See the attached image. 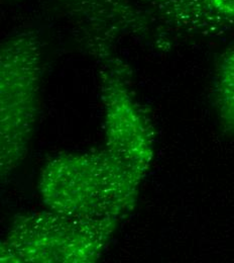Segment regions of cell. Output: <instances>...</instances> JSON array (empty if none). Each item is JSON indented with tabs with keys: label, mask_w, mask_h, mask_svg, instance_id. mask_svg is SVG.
Wrapping results in <instances>:
<instances>
[{
	"label": "cell",
	"mask_w": 234,
	"mask_h": 263,
	"mask_svg": "<svg viewBox=\"0 0 234 263\" xmlns=\"http://www.w3.org/2000/svg\"><path fill=\"white\" fill-rule=\"evenodd\" d=\"M155 24L179 33H234V0H140Z\"/></svg>",
	"instance_id": "obj_6"
},
{
	"label": "cell",
	"mask_w": 234,
	"mask_h": 263,
	"mask_svg": "<svg viewBox=\"0 0 234 263\" xmlns=\"http://www.w3.org/2000/svg\"><path fill=\"white\" fill-rule=\"evenodd\" d=\"M42 43L34 29L5 39L0 49L1 180L25 159L38 116Z\"/></svg>",
	"instance_id": "obj_2"
},
{
	"label": "cell",
	"mask_w": 234,
	"mask_h": 263,
	"mask_svg": "<svg viewBox=\"0 0 234 263\" xmlns=\"http://www.w3.org/2000/svg\"><path fill=\"white\" fill-rule=\"evenodd\" d=\"M78 27L86 49L97 59L122 36L146 37L155 22L134 0H58Z\"/></svg>",
	"instance_id": "obj_5"
},
{
	"label": "cell",
	"mask_w": 234,
	"mask_h": 263,
	"mask_svg": "<svg viewBox=\"0 0 234 263\" xmlns=\"http://www.w3.org/2000/svg\"><path fill=\"white\" fill-rule=\"evenodd\" d=\"M106 148L144 177L154 156L153 128L134 96L132 72L114 52L98 58Z\"/></svg>",
	"instance_id": "obj_4"
},
{
	"label": "cell",
	"mask_w": 234,
	"mask_h": 263,
	"mask_svg": "<svg viewBox=\"0 0 234 263\" xmlns=\"http://www.w3.org/2000/svg\"><path fill=\"white\" fill-rule=\"evenodd\" d=\"M119 221L74 217L51 210L13 219L0 261L91 263L100 258Z\"/></svg>",
	"instance_id": "obj_3"
},
{
	"label": "cell",
	"mask_w": 234,
	"mask_h": 263,
	"mask_svg": "<svg viewBox=\"0 0 234 263\" xmlns=\"http://www.w3.org/2000/svg\"><path fill=\"white\" fill-rule=\"evenodd\" d=\"M214 100L222 125L234 134V46L223 54L218 64Z\"/></svg>",
	"instance_id": "obj_7"
},
{
	"label": "cell",
	"mask_w": 234,
	"mask_h": 263,
	"mask_svg": "<svg viewBox=\"0 0 234 263\" xmlns=\"http://www.w3.org/2000/svg\"><path fill=\"white\" fill-rule=\"evenodd\" d=\"M142 176L107 149L62 154L44 166L38 192L48 210L93 220H122Z\"/></svg>",
	"instance_id": "obj_1"
}]
</instances>
